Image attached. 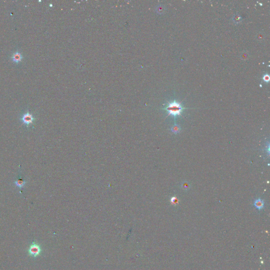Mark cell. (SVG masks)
Here are the masks:
<instances>
[{"mask_svg": "<svg viewBox=\"0 0 270 270\" xmlns=\"http://www.w3.org/2000/svg\"><path fill=\"white\" fill-rule=\"evenodd\" d=\"M164 109L168 112V116H172L175 119L177 116H182V113L185 108L182 107L181 103L174 100L168 102Z\"/></svg>", "mask_w": 270, "mask_h": 270, "instance_id": "6da1fadb", "label": "cell"}, {"mask_svg": "<svg viewBox=\"0 0 270 270\" xmlns=\"http://www.w3.org/2000/svg\"><path fill=\"white\" fill-rule=\"evenodd\" d=\"M265 36L264 33H263V32H259L257 33L256 36V38L257 39V41H263L265 39Z\"/></svg>", "mask_w": 270, "mask_h": 270, "instance_id": "9c48e42d", "label": "cell"}, {"mask_svg": "<svg viewBox=\"0 0 270 270\" xmlns=\"http://www.w3.org/2000/svg\"><path fill=\"white\" fill-rule=\"evenodd\" d=\"M181 128L180 126L178 125L177 124H175L171 128V131H172V132H173L174 133H175V134H177V133H178L180 131H181Z\"/></svg>", "mask_w": 270, "mask_h": 270, "instance_id": "52a82bcc", "label": "cell"}, {"mask_svg": "<svg viewBox=\"0 0 270 270\" xmlns=\"http://www.w3.org/2000/svg\"><path fill=\"white\" fill-rule=\"evenodd\" d=\"M11 59L12 61L15 63H19L22 61L23 59V56L21 52L16 51L12 54L11 57Z\"/></svg>", "mask_w": 270, "mask_h": 270, "instance_id": "277c9868", "label": "cell"}, {"mask_svg": "<svg viewBox=\"0 0 270 270\" xmlns=\"http://www.w3.org/2000/svg\"><path fill=\"white\" fill-rule=\"evenodd\" d=\"M165 11V7L163 6H159L157 8V11L159 13H162Z\"/></svg>", "mask_w": 270, "mask_h": 270, "instance_id": "5bb4252c", "label": "cell"}, {"mask_svg": "<svg viewBox=\"0 0 270 270\" xmlns=\"http://www.w3.org/2000/svg\"><path fill=\"white\" fill-rule=\"evenodd\" d=\"M21 120L22 121L23 124H26V125L29 126V124L33 123V121L34 120V118L33 117L32 115L28 111L27 113H25V114L23 115L21 118Z\"/></svg>", "mask_w": 270, "mask_h": 270, "instance_id": "3957f363", "label": "cell"}, {"mask_svg": "<svg viewBox=\"0 0 270 270\" xmlns=\"http://www.w3.org/2000/svg\"><path fill=\"white\" fill-rule=\"evenodd\" d=\"M249 57V54L248 52L246 51H244L241 54V59L242 60L244 61L247 60L248 59Z\"/></svg>", "mask_w": 270, "mask_h": 270, "instance_id": "30bf717a", "label": "cell"}, {"mask_svg": "<svg viewBox=\"0 0 270 270\" xmlns=\"http://www.w3.org/2000/svg\"><path fill=\"white\" fill-rule=\"evenodd\" d=\"M170 202L173 205L177 206L179 204V199L177 197L175 196H173L170 199Z\"/></svg>", "mask_w": 270, "mask_h": 270, "instance_id": "8fae6325", "label": "cell"}, {"mask_svg": "<svg viewBox=\"0 0 270 270\" xmlns=\"http://www.w3.org/2000/svg\"><path fill=\"white\" fill-rule=\"evenodd\" d=\"M263 80L266 83L269 82V81L270 80V77L269 74L266 73V74H265L264 75L263 77Z\"/></svg>", "mask_w": 270, "mask_h": 270, "instance_id": "4fadbf2b", "label": "cell"}, {"mask_svg": "<svg viewBox=\"0 0 270 270\" xmlns=\"http://www.w3.org/2000/svg\"><path fill=\"white\" fill-rule=\"evenodd\" d=\"M181 187L182 190H187L190 188V185L189 182H188L187 181H185L184 182H182L181 184Z\"/></svg>", "mask_w": 270, "mask_h": 270, "instance_id": "ba28073f", "label": "cell"}, {"mask_svg": "<svg viewBox=\"0 0 270 270\" xmlns=\"http://www.w3.org/2000/svg\"><path fill=\"white\" fill-rule=\"evenodd\" d=\"M28 252L29 254L31 256L36 257L40 255V253L41 252V248L38 244H37L36 243H33L30 246Z\"/></svg>", "mask_w": 270, "mask_h": 270, "instance_id": "7a4b0ae2", "label": "cell"}, {"mask_svg": "<svg viewBox=\"0 0 270 270\" xmlns=\"http://www.w3.org/2000/svg\"><path fill=\"white\" fill-rule=\"evenodd\" d=\"M242 20V17L239 14H236L232 17V21L234 22V24H238L241 22Z\"/></svg>", "mask_w": 270, "mask_h": 270, "instance_id": "8992f818", "label": "cell"}, {"mask_svg": "<svg viewBox=\"0 0 270 270\" xmlns=\"http://www.w3.org/2000/svg\"><path fill=\"white\" fill-rule=\"evenodd\" d=\"M15 184L17 187L22 188V187L24 186V185H25V182L24 181H23L22 180L19 179V180H17V181H16L15 182Z\"/></svg>", "mask_w": 270, "mask_h": 270, "instance_id": "7c38bea8", "label": "cell"}, {"mask_svg": "<svg viewBox=\"0 0 270 270\" xmlns=\"http://www.w3.org/2000/svg\"><path fill=\"white\" fill-rule=\"evenodd\" d=\"M254 206L257 209V210H262V209L264 208V203L263 200H262L260 198H259V199H257L256 200H255L254 203Z\"/></svg>", "mask_w": 270, "mask_h": 270, "instance_id": "5b68a950", "label": "cell"}]
</instances>
